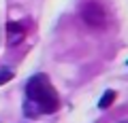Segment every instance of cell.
I'll return each instance as SVG.
<instances>
[{"instance_id": "1", "label": "cell", "mask_w": 128, "mask_h": 123, "mask_svg": "<svg viewBox=\"0 0 128 123\" xmlns=\"http://www.w3.org/2000/svg\"><path fill=\"white\" fill-rule=\"evenodd\" d=\"M26 100L34 102L41 108V113H54L60 106L58 93L54 91V87L45 74H34L26 83Z\"/></svg>"}, {"instance_id": "2", "label": "cell", "mask_w": 128, "mask_h": 123, "mask_svg": "<svg viewBox=\"0 0 128 123\" xmlns=\"http://www.w3.org/2000/svg\"><path fill=\"white\" fill-rule=\"evenodd\" d=\"M81 19L88 23V26H92V28L105 26L107 15H105L102 4H100V2H96V0H88L86 4L81 6Z\"/></svg>"}, {"instance_id": "3", "label": "cell", "mask_w": 128, "mask_h": 123, "mask_svg": "<svg viewBox=\"0 0 128 123\" xmlns=\"http://www.w3.org/2000/svg\"><path fill=\"white\" fill-rule=\"evenodd\" d=\"M24 36H26V32H24V26H22V23H15V21L6 23V42H9L11 47L19 45V42L24 41Z\"/></svg>"}, {"instance_id": "4", "label": "cell", "mask_w": 128, "mask_h": 123, "mask_svg": "<svg viewBox=\"0 0 128 123\" xmlns=\"http://www.w3.org/2000/svg\"><path fill=\"white\" fill-rule=\"evenodd\" d=\"M113 100H115V91L113 89H107L105 93H102V98H100V102H98V108H109L111 104H113Z\"/></svg>"}, {"instance_id": "5", "label": "cell", "mask_w": 128, "mask_h": 123, "mask_svg": "<svg viewBox=\"0 0 128 123\" xmlns=\"http://www.w3.org/2000/svg\"><path fill=\"white\" fill-rule=\"evenodd\" d=\"M24 115H26V117H38V115H43V113H41V108H38L34 102L26 100L24 102Z\"/></svg>"}, {"instance_id": "6", "label": "cell", "mask_w": 128, "mask_h": 123, "mask_svg": "<svg viewBox=\"0 0 128 123\" xmlns=\"http://www.w3.org/2000/svg\"><path fill=\"white\" fill-rule=\"evenodd\" d=\"M13 79V70L11 68H0V85H4Z\"/></svg>"}, {"instance_id": "7", "label": "cell", "mask_w": 128, "mask_h": 123, "mask_svg": "<svg viewBox=\"0 0 128 123\" xmlns=\"http://www.w3.org/2000/svg\"><path fill=\"white\" fill-rule=\"evenodd\" d=\"M122 123H128V119H124V121H122Z\"/></svg>"}]
</instances>
